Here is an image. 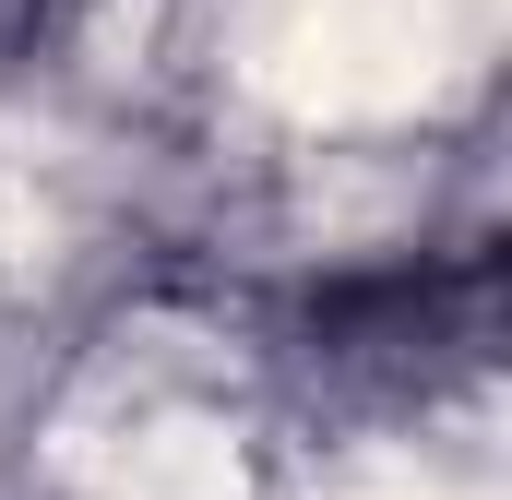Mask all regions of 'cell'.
I'll use <instances>...</instances> for the list:
<instances>
[{"label":"cell","mask_w":512,"mask_h":500,"mask_svg":"<svg viewBox=\"0 0 512 500\" xmlns=\"http://www.w3.org/2000/svg\"><path fill=\"white\" fill-rule=\"evenodd\" d=\"M36 12H48V0H0V24H36Z\"/></svg>","instance_id":"cell-2"},{"label":"cell","mask_w":512,"mask_h":500,"mask_svg":"<svg viewBox=\"0 0 512 500\" xmlns=\"http://www.w3.org/2000/svg\"><path fill=\"white\" fill-rule=\"evenodd\" d=\"M298 358L322 381H346V393H429L441 370H477V346H489V262L465 250V262H382V274H334V286H310L298 298V334H286Z\"/></svg>","instance_id":"cell-1"}]
</instances>
